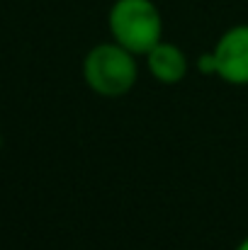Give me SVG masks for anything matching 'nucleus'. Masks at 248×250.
Wrapping results in <instances>:
<instances>
[{
	"mask_svg": "<svg viewBox=\"0 0 248 250\" xmlns=\"http://www.w3.org/2000/svg\"><path fill=\"white\" fill-rule=\"evenodd\" d=\"M83 78L100 97H122L132 92L139 81L136 54L127 51L117 42L97 44L83 59Z\"/></svg>",
	"mask_w": 248,
	"mask_h": 250,
	"instance_id": "2",
	"label": "nucleus"
},
{
	"mask_svg": "<svg viewBox=\"0 0 248 250\" xmlns=\"http://www.w3.org/2000/svg\"><path fill=\"white\" fill-rule=\"evenodd\" d=\"M217 76L224 83L248 85V24L229 27L212 49Z\"/></svg>",
	"mask_w": 248,
	"mask_h": 250,
	"instance_id": "3",
	"label": "nucleus"
},
{
	"mask_svg": "<svg viewBox=\"0 0 248 250\" xmlns=\"http://www.w3.org/2000/svg\"><path fill=\"white\" fill-rule=\"evenodd\" d=\"M197 71L202 76H217V61H214V54L212 51H204L197 59Z\"/></svg>",
	"mask_w": 248,
	"mask_h": 250,
	"instance_id": "5",
	"label": "nucleus"
},
{
	"mask_svg": "<svg viewBox=\"0 0 248 250\" xmlns=\"http://www.w3.org/2000/svg\"><path fill=\"white\" fill-rule=\"evenodd\" d=\"M144 59H146L149 73L163 85H178L187 76V68H190V61H187L185 51L178 44H170V42H163V39Z\"/></svg>",
	"mask_w": 248,
	"mask_h": 250,
	"instance_id": "4",
	"label": "nucleus"
},
{
	"mask_svg": "<svg viewBox=\"0 0 248 250\" xmlns=\"http://www.w3.org/2000/svg\"><path fill=\"white\" fill-rule=\"evenodd\" d=\"M112 42L136 56H146L163 39V17L154 0H114L107 12Z\"/></svg>",
	"mask_w": 248,
	"mask_h": 250,
	"instance_id": "1",
	"label": "nucleus"
},
{
	"mask_svg": "<svg viewBox=\"0 0 248 250\" xmlns=\"http://www.w3.org/2000/svg\"><path fill=\"white\" fill-rule=\"evenodd\" d=\"M0 146H2V136H0Z\"/></svg>",
	"mask_w": 248,
	"mask_h": 250,
	"instance_id": "7",
	"label": "nucleus"
},
{
	"mask_svg": "<svg viewBox=\"0 0 248 250\" xmlns=\"http://www.w3.org/2000/svg\"><path fill=\"white\" fill-rule=\"evenodd\" d=\"M236 250H248V238H244V241L236 246Z\"/></svg>",
	"mask_w": 248,
	"mask_h": 250,
	"instance_id": "6",
	"label": "nucleus"
}]
</instances>
